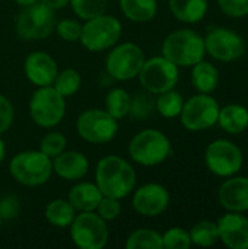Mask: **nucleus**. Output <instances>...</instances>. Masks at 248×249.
<instances>
[{
    "mask_svg": "<svg viewBox=\"0 0 248 249\" xmlns=\"http://www.w3.org/2000/svg\"><path fill=\"white\" fill-rule=\"evenodd\" d=\"M129 155L142 166H156L170 158L171 142L162 131L146 128L130 140Z\"/></svg>",
    "mask_w": 248,
    "mask_h": 249,
    "instance_id": "4",
    "label": "nucleus"
},
{
    "mask_svg": "<svg viewBox=\"0 0 248 249\" xmlns=\"http://www.w3.org/2000/svg\"><path fill=\"white\" fill-rule=\"evenodd\" d=\"M205 54V39L193 29L174 31L162 42V55L178 67H193Z\"/></svg>",
    "mask_w": 248,
    "mask_h": 249,
    "instance_id": "2",
    "label": "nucleus"
},
{
    "mask_svg": "<svg viewBox=\"0 0 248 249\" xmlns=\"http://www.w3.org/2000/svg\"><path fill=\"white\" fill-rule=\"evenodd\" d=\"M127 249H162V235L152 229H137L129 235L126 241Z\"/></svg>",
    "mask_w": 248,
    "mask_h": 249,
    "instance_id": "30",
    "label": "nucleus"
},
{
    "mask_svg": "<svg viewBox=\"0 0 248 249\" xmlns=\"http://www.w3.org/2000/svg\"><path fill=\"white\" fill-rule=\"evenodd\" d=\"M101 198V190L92 182H79L73 185L67 197L76 212H95Z\"/></svg>",
    "mask_w": 248,
    "mask_h": 249,
    "instance_id": "20",
    "label": "nucleus"
},
{
    "mask_svg": "<svg viewBox=\"0 0 248 249\" xmlns=\"http://www.w3.org/2000/svg\"><path fill=\"white\" fill-rule=\"evenodd\" d=\"M133 209L145 217H156L170 206V193L161 184H145L137 188L132 198Z\"/></svg>",
    "mask_w": 248,
    "mask_h": 249,
    "instance_id": "15",
    "label": "nucleus"
},
{
    "mask_svg": "<svg viewBox=\"0 0 248 249\" xmlns=\"http://www.w3.org/2000/svg\"><path fill=\"white\" fill-rule=\"evenodd\" d=\"M69 228L77 248L102 249L108 242L107 222L95 212H79Z\"/></svg>",
    "mask_w": 248,
    "mask_h": 249,
    "instance_id": "8",
    "label": "nucleus"
},
{
    "mask_svg": "<svg viewBox=\"0 0 248 249\" xmlns=\"http://www.w3.org/2000/svg\"><path fill=\"white\" fill-rule=\"evenodd\" d=\"M45 219L56 228H69L76 217V210L69 200L56 198L45 207Z\"/></svg>",
    "mask_w": 248,
    "mask_h": 249,
    "instance_id": "25",
    "label": "nucleus"
},
{
    "mask_svg": "<svg viewBox=\"0 0 248 249\" xmlns=\"http://www.w3.org/2000/svg\"><path fill=\"white\" fill-rule=\"evenodd\" d=\"M105 222H111L115 220L120 213H121V203L118 198L114 197H108V196H102L96 210H95Z\"/></svg>",
    "mask_w": 248,
    "mask_h": 249,
    "instance_id": "36",
    "label": "nucleus"
},
{
    "mask_svg": "<svg viewBox=\"0 0 248 249\" xmlns=\"http://www.w3.org/2000/svg\"><path fill=\"white\" fill-rule=\"evenodd\" d=\"M137 77L145 90L153 95H159L162 92L174 89L178 82L180 71L178 66L162 55L145 60Z\"/></svg>",
    "mask_w": 248,
    "mask_h": 249,
    "instance_id": "12",
    "label": "nucleus"
},
{
    "mask_svg": "<svg viewBox=\"0 0 248 249\" xmlns=\"http://www.w3.org/2000/svg\"><path fill=\"white\" fill-rule=\"evenodd\" d=\"M218 4L231 18H244L248 15V0H218Z\"/></svg>",
    "mask_w": 248,
    "mask_h": 249,
    "instance_id": "37",
    "label": "nucleus"
},
{
    "mask_svg": "<svg viewBox=\"0 0 248 249\" xmlns=\"http://www.w3.org/2000/svg\"><path fill=\"white\" fill-rule=\"evenodd\" d=\"M123 15L133 22H149L156 16V0H120Z\"/></svg>",
    "mask_w": 248,
    "mask_h": 249,
    "instance_id": "24",
    "label": "nucleus"
},
{
    "mask_svg": "<svg viewBox=\"0 0 248 249\" xmlns=\"http://www.w3.org/2000/svg\"><path fill=\"white\" fill-rule=\"evenodd\" d=\"M23 70L28 80L32 85L41 88L53 85L58 73V66L50 54L44 51H34L25 58Z\"/></svg>",
    "mask_w": 248,
    "mask_h": 249,
    "instance_id": "16",
    "label": "nucleus"
},
{
    "mask_svg": "<svg viewBox=\"0 0 248 249\" xmlns=\"http://www.w3.org/2000/svg\"><path fill=\"white\" fill-rule=\"evenodd\" d=\"M13 1H16L18 4H20V6H29V4H34V3H37V1H39V0H13Z\"/></svg>",
    "mask_w": 248,
    "mask_h": 249,
    "instance_id": "42",
    "label": "nucleus"
},
{
    "mask_svg": "<svg viewBox=\"0 0 248 249\" xmlns=\"http://www.w3.org/2000/svg\"><path fill=\"white\" fill-rule=\"evenodd\" d=\"M218 200L221 206L228 212L244 213L248 212V178L247 177H234L227 179L219 191Z\"/></svg>",
    "mask_w": 248,
    "mask_h": 249,
    "instance_id": "18",
    "label": "nucleus"
},
{
    "mask_svg": "<svg viewBox=\"0 0 248 249\" xmlns=\"http://www.w3.org/2000/svg\"><path fill=\"white\" fill-rule=\"evenodd\" d=\"M9 174L20 185L39 187L51 178L53 160L41 150L20 152L12 158Z\"/></svg>",
    "mask_w": 248,
    "mask_h": 249,
    "instance_id": "3",
    "label": "nucleus"
},
{
    "mask_svg": "<svg viewBox=\"0 0 248 249\" xmlns=\"http://www.w3.org/2000/svg\"><path fill=\"white\" fill-rule=\"evenodd\" d=\"M82 23L73 19H63L58 23H56L54 31L58 34V36L67 42H76L80 39L82 35Z\"/></svg>",
    "mask_w": 248,
    "mask_h": 249,
    "instance_id": "35",
    "label": "nucleus"
},
{
    "mask_svg": "<svg viewBox=\"0 0 248 249\" xmlns=\"http://www.w3.org/2000/svg\"><path fill=\"white\" fill-rule=\"evenodd\" d=\"M205 162L209 171L216 177L229 178L241 171L244 156L237 144L225 139H218L206 147Z\"/></svg>",
    "mask_w": 248,
    "mask_h": 249,
    "instance_id": "11",
    "label": "nucleus"
},
{
    "mask_svg": "<svg viewBox=\"0 0 248 249\" xmlns=\"http://www.w3.org/2000/svg\"><path fill=\"white\" fill-rule=\"evenodd\" d=\"M69 4H72V9L76 16L83 20H88L105 13L108 0H70Z\"/></svg>",
    "mask_w": 248,
    "mask_h": 249,
    "instance_id": "32",
    "label": "nucleus"
},
{
    "mask_svg": "<svg viewBox=\"0 0 248 249\" xmlns=\"http://www.w3.org/2000/svg\"><path fill=\"white\" fill-rule=\"evenodd\" d=\"M39 1L44 3L45 6H48V7L53 9V10L63 9V7H66V6L70 3V0H39Z\"/></svg>",
    "mask_w": 248,
    "mask_h": 249,
    "instance_id": "40",
    "label": "nucleus"
},
{
    "mask_svg": "<svg viewBox=\"0 0 248 249\" xmlns=\"http://www.w3.org/2000/svg\"><path fill=\"white\" fill-rule=\"evenodd\" d=\"M76 131L88 143L105 144L117 136L118 120L105 109H86L76 120Z\"/></svg>",
    "mask_w": 248,
    "mask_h": 249,
    "instance_id": "9",
    "label": "nucleus"
},
{
    "mask_svg": "<svg viewBox=\"0 0 248 249\" xmlns=\"http://www.w3.org/2000/svg\"><path fill=\"white\" fill-rule=\"evenodd\" d=\"M123 32L121 22L111 15H99L92 19H88L82 26L80 44L92 53H101L108 48H113Z\"/></svg>",
    "mask_w": 248,
    "mask_h": 249,
    "instance_id": "5",
    "label": "nucleus"
},
{
    "mask_svg": "<svg viewBox=\"0 0 248 249\" xmlns=\"http://www.w3.org/2000/svg\"><path fill=\"white\" fill-rule=\"evenodd\" d=\"M216 225L224 245L231 249H248V217L237 212H228Z\"/></svg>",
    "mask_w": 248,
    "mask_h": 249,
    "instance_id": "17",
    "label": "nucleus"
},
{
    "mask_svg": "<svg viewBox=\"0 0 248 249\" xmlns=\"http://www.w3.org/2000/svg\"><path fill=\"white\" fill-rule=\"evenodd\" d=\"M143 50L134 42H123L114 47L105 58L107 73L120 82H126L137 77L143 63Z\"/></svg>",
    "mask_w": 248,
    "mask_h": 249,
    "instance_id": "10",
    "label": "nucleus"
},
{
    "mask_svg": "<svg viewBox=\"0 0 248 249\" xmlns=\"http://www.w3.org/2000/svg\"><path fill=\"white\" fill-rule=\"evenodd\" d=\"M95 184L102 196L124 198L136 187V171L123 158L108 155L99 159L95 169Z\"/></svg>",
    "mask_w": 248,
    "mask_h": 249,
    "instance_id": "1",
    "label": "nucleus"
},
{
    "mask_svg": "<svg viewBox=\"0 0 248 249\" xmlns=\"http://www.w3.org/2000/svg\"><path fill=\"white\" fill-rule=\"evenodd\" d=\"M191 83L200 93H212L219 85V70L205 60L196 63L191 70Z\"/></svg>",
    "mask_w": 248,
    "mask_h": 249,
    "instance_id": "23",
    "label": "nucleus"
},
{
    "mask_svg": "<svg viewBox=\"0 0 248 249\" xmlns=\"http://www.w3.org/2000/svg\"><path fill=\"white\" fill-rule=\"evenodd\" d=\"M155 111V99L151 92H140L132 98L129 115L136 120H145L151 117Z\"/></svg>",
    "mask_w": 248,
    "mask_h": 249,
    "instance_id": "31",
    "label": "nucleus"
},
{
    "mask_svg": "<svg viewBox=\"0 0 248 249\" xmlns=\"http://www.w3.org/2000/svg\"><path fill=\"white\" fill-rule=\"evenodd\" d=\"M29 114L37 125L42 128L56 127L61 123L66 114L64 96L53 86H41L31 96Z\"/></svg>",
    "mask_w": 248,
    "mask_h": 249,
    "instance_id": "6",
    "label": "nucleus"
},
{
    "mask_svg": "<svg viewBox=\"0 0 248 249\" xmlns=\"http://www.w3.org/2000/svg\"><path fill=\"white\" fill-rule=\"evenodd\" d=\"M88 171L89 160L80 152L64 150L53 158V172L66 181H79L88 174Z\"/></svg>",
    "mask_w": 248,
    "mask_h": 249,
    "instance_id": "19",
    "label": "nucleus"
},
{
    "mask_svg": "<svg viewBox=\"0 0 248 249\" xmlns=\"http://www.w3.org/2000/svg\"><path fill=\"white\" fill-rule=\"evenodd\" d=\"M132 96L121 88L111 89L105 96V111L115 120H121L129 115Z\"/></svg>",
    "mask_w": 248,
    "mask_h": 249,
    "instance_id": "26",
    "label": "nucleus"
},
{
    "mask_svg": "<svg viewBox=\"0 0 248 249\" xmlns=\"http://www.w3.org/2000/svg\"><path fill=\"white\" fill-rule=\"evenodd\" d=\"M0 228H1V219H0Z\"/></svg>",
    "mask_w": 248,
    "mask_h": 249,
    "instance_id": "43",
    "label": "nucleus"
},
{
    "mask_svg": "<svg viewBox=\"0 0 248 249\" xmlns=\"http://www.w3.org/2000/svg\"><path fill=\"white\" fill-rule=\"evenodd\" d=\"M191 245L190 233L183 228H171L162 235V248L189 249Z\"/></svg>",
    "mask_w": 248,
    "mask_h": 249,
    "instance_id": "34",
    "label": "nucleus"
},
{
    "mask_svg": "<svg viewBox=\"0 0 248 249\" xmlns=\"http://www.w3.org/2000/svg\"><path fill=\"white\" fill-rule=\"evenodd\" d=\"M175 19L184 23H197L208 13V0H168Z\"/></svg>",
    "mask_w": 248,
    "mask_h": 249,
    "instance_id": "22",
    "label": "nucleus"
},
{
    "mask_svg": "<svg viewBox=\"0 0 248 249\" xmlns=\"http://www.w3.org/2000/svg\"><path fill=\"white\" fill-rule=\"evenodd\" d=\"M13 120H15V108L12 102L4 95H0V136L12 127Z\"/></svg>",
    "mask_w": 248,
    "mask_h": 249,
    "instance_id": "38",
    "label": "nucleus"
},
{
    "mask_svg": "<svg viewBox=\"0 0 248 249\" xmlns=\"http://www.w3.org/2000/svg\"><path fill=\"white\" fill-rule=\"evenodd\" d=\"M184 105V99L181 93L171 89L167 92L159 93V96L155 99V109L165 118H175L181 114Z\"/></svg>",
    "mask_w": 248,
    "mask_h": 249,
    "instance_id": "27",
    "label": "nucleus"
},
{
    "mask_svg": "<svg viewBox=\"0 0 248 249\" xmlns=\"http://www.w3.org/2000/svg\"><path fill=\"white\" fill-rule=\"evenodd\" d=\"M219 104L209 93H199L184 102L180 118L184 128L190 131H202L218 124Z\"/></svg>",
    "mask_w": 248,
    "mask_h": 249,
    "instance_id": "13",
    "label": "nucleus"
},
{
    "mask_svg": "<svg viewBox=\"0 0 248 249\" xmlns=\"http://www.w3.org/2000/svg\"><path fill=\"white\" fill-rule=\"evenodd\" d=\"M66 146H67L66 137L58 131H51L42 137V140L39 143V150L44 155H47L50 159H53L57 155H60L61 152H64Z\"/></svg>",
    "mask_w": 248,
    "mask_h": 249,
    "instance_id": "33",
    "label": "nucleus"
},
{
    "mask_svg": "<svg viewBox=\"0 0 248 249\" xmlns=\"http://www.w3.org/2000/svg\"><path fill=\"white\" fill-rule=\"evenodd\" d=\"M189 233H190L191 244L197 247H203V248L213 247L219 239L218 225L209 220H202L196 223Z\"/></svg>",
    "mask_w": 248,
    "mask_h": 249,
    "instance_id": "28",
    "label": "nucleus"
},
{
    "mask_svg": "<svg viewBox=\"0 0 248 249\" xmlns=\"http://www.w3.org/2000/svg\"><path fill=\"white\" fill-rule=\"evenodd\" d=\"M19 213V203L15 197H4L0 200V219L9 220Z\"/></svg>",
    "mask_w": 248,
    "mask_h": 249,
    "instance_id": "39",
    "label": "nucleus"
},
{
    "mask_svg": "<svg viewBox=\"0 0 248 249\" xmlns=\"http://www.w3.org/2000/svg\"><path fill=\"white\" fill-rule=\"evenodd\" d=\"M56 13L41 1L25 6L16 19V34L25 41L47 38L56 28Z\"/></svg>",
    "mask_w": 248,
    "mask_h": 249,
    "instance_id": "7",
    "label": "nucleus"
},
{
    "mask_svg": "<svg viewBox=\"0 0 248 249\" xmlns=\"http://www.w3.org/2000/svg\"><path fill=\"white\" fill-rule=\"evenodd\" d=\"M4 156H6V146H4V142L0 136V163L4 160Z\"/></svg>",
    "mask_w": 248,
    "mask_h": 249,
    "instance_id": "41",
    "label": "nucleus"
},
{
    "mask_svg": "<svg viewBox=\"0 0 248 249\" xmlns=\"http://www.w3.org/2000/svg\"><path fill=\"white\" fill-rule=\"evenodd\" d=\"M218 124L229 134H241L248 128V109L240 104L227 105L219 109Z\"/></svg>",
    "mask_w": 248,
    "mask_h": 249,
    "instance_id": "21",
    "label": "nucleus"
},
{
    "mask_svg": "<svg viewBox=\"0 0 248 249\" xmlns=\"http://www.w3.org/2000/svg\"><path fill=\"white\" fill-rule=\"evenodd\" d=\"M80 85H82L80 73L77 70H75V69H64V70L57 73V76H56L51 86L60 95H63L66 98V96L75 95L80 89Z\"/></svg>",
    "mask_w": 248,
    "mask_h": 249,
    "instance_id": "29",
    "label": "nucleus"
},
{
    "mask_svg": "<svg viewBox=\"0 0 248 249\" xmlns=\"http://www.w3.org/2000/svg\"><path fill=\"white\" fill-rule=\"evenodd\" d=\"M203 39L206 53L218 61H235L246 54L244 38L232 29L224 26L212 28Z\"/></svg>",
    "mask_w": 248,
    "mask_h": 249,
    "instance_id": "14",
    "label": "nucleus"
}]
</instances>
